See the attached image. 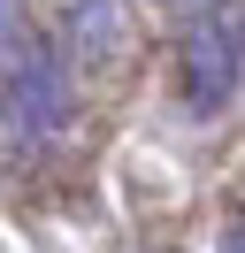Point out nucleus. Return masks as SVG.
<instances>
[{
    "mask_svg": "<svg viewBox=\"0 0 245 253\" xmlns=\"http://www.w3.org/2000/svg\"><path fill=\"white\" fill-rule=\"evenodd\" d=\"M176 84L192 115H222L245 84V8H207L176 46Z\"/></svg>",
    "mask_w": 245,
    "mask_h": 253,
    "instance_id": "nucleus-1",
    "label": "nucleus"
},
{
    "mask_svg": "<svg viewBox=\"0 0 245 253\" xmlns=\"http://www.w3.org/2000/svg\"><path fill=\"white\" fill-rule=\"evenodd\" d=\"M69 46H77V62H115V54L130 46L122 8H115V0H77V8H69Z\"/></svg>",
    "mask_w": 245,
    "mask_h": 253,
    "instance_id": "nucleus-2",
    "label": "nucleus"
},
{
    "mask_svg": "<svg viewBox=\"0 0 245 253\" xmlns=\"http://www.w3.org/2000/svg\"><path fill=\"white\" fill-rule=\"evenodd\" d=\"M0 39H23V0H0Z\"/></svg>",
    "mask_w": 245,
    "mask_h": 253,
    "instance_id": "nucleus-3",
    "label": "nucleus"
},
{
    "mask_svg": "<svg viewBox=\"0 0 245 253\" xmlns=\"http://www.w3.org/2000/svg\"><path fill=\"white\" fill-rule=\"evenodd\" d=\"M222 253H245V215H238V222L222 230Z\"/></svg>",
    "mask_w": 245,
    "mask_h": 253,
    "instance_id": "nucleus-4",
    "label": "nucleus"
},
{
    "mask_svg": "<svg viewBox=\"0 0 245 253\" xmlns=\"http://www.w3.org/2000/svg\"><path fill=\"white\" fill-rule=\"evenodd\" d=\"M146 8H207V0H146Z\"/></svg>",
    "mask_w": 245,
    "mask_h": 253,
    "instance_id": "nucleus-5",
    "label": "nucleus"
},
{
    "mask_svg": "<svg viewBox=\"0 0 245 253\" xmlns=\"http://www.w3.org/2000/svg\"><path fill=\"white\" fill-rule=\"evenodd\" d=\"M0 92H8V62H0Z\"/></svg>",
    "mask_w": 245,
    "mask_h": 253,
    "instance_id": "nucleus-6",
    "label": "nucleus"
}]
</instances>
